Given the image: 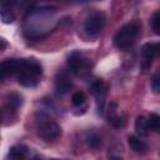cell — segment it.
I'll use <instances>...</instances> for the list:
<instances>
[{
  "instance_id": "cell-1",
  "label": "cell",
  "mask_w": 160,
  "mask_h": 160,
  "mask_svg": "<svg viewBox=\"0 0 160 160\" xmlns=\"http://www.w3.org/2000/svg\"><path fill=\"white\" fill-rule=\"evenodd\" d=\"M41 74H42V69L38 60L21 59L20 68L15 75H16L18 82L20 85L26 86V88H32V86L38 85Z\"/></svg>"
},
{
  "instance_id": "cell-2",
  "label": "cell",
  "mask_w": 160,
  "mask_h": 160,
  "mask_svg": "<svg viewBox=\"0 0 160 160\" xmlns=\"http://www.w3.org/2000/svg\"><path fill=\"white\" fill-rule=\"evenodd\" d=\"M140 29H141V24L139 21H131L129 24H125L115 34L114 45L118 49H128V48H130L135 42V40H136V38H138V35L140 32Z\"/></svg>"
},
{
  "instance_id": "cell-3",
  "label": "cell",
  "mask_w": 160,
  "mask_h": 160,
  "mask_svg": "<svg viewBox=\"0 0 160 160\" xmlns=\"http://www.w3.org/2000/svg\"><path fill=\"white\" fill-rule=\"evenodd\" d=\"M68 65L71 69V71L80 76L86 75L91 68V62L80 51H72L68 56Z\"/></svg>"
},
{
  "instance_id": "cell-4",
  "label": "cell",
  "mask_w": 160,
  "mask_h": 160,
  "mask_svg": "<svg viewBox=\"0 0 160 160\" xmlns=\"http://www.w3.org/2000/svg\"><path fill=\"white\" fill-rule=\"evenodd\" d=\"M38 134L45 140L56 139L58 136L61 135V128L54 121L42 119L38 121Z\"/></svg>"
},
{
  "instance_id": "cell-5",
  "label": "cell",
  "mask_w": 160,
  "mask_h": 160,
  "mask_svg": "<svg viewBox=\"0 0 160 160\" xmlns=\"http://www.w3.org/2000/svg\"><path fill=\"white\" fill-rule=\"evenodd\" d=\"M105 22H106V16L102 11H98V12H94L91 14L85 24H84V29L85 31L89 34V35H98L105 26Z\"/></svg>"
},
{
  "instance_id": "cell-6",
  "label": "cell",
  "mask_w": 160,
  "mask_h": 160,
  "mask_svg": "<svg viewBox=\"0 0 160 160\" xmlns=\"http://www.w3.org/2000/svg\"><path fill=\"white\" fill-rule=\"evenodd\" d=\"M89 90L96 99V105H98L99 112H102L104 104H105V96H106V85H105V82L101 79H95L90 84Z\"/></svg>"
},
{
  "instance_id": "cell-7",
  "label": "cell",
  "mask_w": 160,
  "mask_h": 160,
  "mask_svg": "<svg viewBox=\"0 0 160 160\" xmlns=\"http://www.w3.org/2000/svg\"><path fill=\"white\" fill-rule=\"evenodd\" d=\"M20 64H21V59H6V60H4L0 65L1 79L6 78L8 75L16 74L19 68H20Z\"/></svg>"
},
{
  "instance_id": "cell-8",
  "label": "cell",
  "mask_w": 160,
  "mask_h": 160,
  "mask_svg": "<svg viewBox=\"0 0 160 160\" xmlns=\"http://www.w3.org/2000/svg\"><path fill=\"white\" fill-rule=\"evenodd\" d=\"M55 86L59 94H65L71 88V79L66 71H60L55 79Z\"/></svg>"
},
{
  "instance_id": "cell-9",
  "label": "cell",
  "mask_w": 160,
  "mask_h": 160,
  "mask_svg": "<svg viewBox=\"0 0 160 160\" xmlns=\"http://www.w3.org/2000/svg\"><path fill=\"white\" fill-rule=\"evenodd\" d=\"M128 144L130 146V149L136 152V154H145L148 151V145L146 142H144L140 138L135 136V135H130L128 138Z\"/></svg>"
},
{
  "instance_id": "cell-10",
  "label": "cell",
  "mask_w": 160,
  "mask_h": 160,
  "mask_svg": "<svg viewBox=\"0 0 160 160\" xmlns=\"http://www.w3.org/2000/svg\"><path fill=\"white\" fill-rule=\"evenodd\" d=\"M26 155H28V148L25 145H15L9 151V156L11 160H24Z\"/></svg>"
},
{
  "instance_id": "cell-11",
  "label": "cell",
  "mask_w": 160,
  "mask_h": 160,
  "mask_svg": "<svg viewBox=\"0 0 160 160\" xmlns=\"http://www.w3.org/2000/svg\"><path fill=\"white\" fill-rule=\"evenodd\" d=\"M135 130L140 136H146L148 135L149 126H148V119L145 116L140 115V116L136 118V120H135Z\"/></svg>"
},
{
  "instance_id": "cell-12",
  "label": "cell",
  "mask_w": 160,
  "mask_h": 160,
  "mask_svg": "<svg viewBox=\"0 0 160 160\" xmlns=\"http://www.w3.org/2000/svg\"><path fill=\"white\" fill-rule=\"evenodd\" d=\"M1 11H0V16H1V21L4 24H11L15 20V14L6 8V2H1Z\"/></svg>"
},
{
  "instance_id": "cell-13",
  "label": "cell",
  "mask_w": 160,
  "mask_h": 160,
  "mask_svg": "<svg viewBox=\"0 0 160 160\" xmlns=\"http://www.w3.org/2000/svg\"><path fill=\"white\" fill-rule=\"evenodd\" d=\"M21 104H22V100H21V96L19 94L11 92V94L8 95V106L12 111L19 110V108L21 106Z\"/></svg>"
},
{
  "instance_id": "cell-14",
  "label": "cell",
  "mask_w": 160,
  "mask_h": 160,
  "mask_svg": "<svg viewBox=\"0 0 160 160\" xmlns=\"http://www.w3.org/2000/svg\"><path fill=\"white\" fill-rule=\"evenodd\" d=\"M148 126L149 130L154 132H160V115L150 114V116L148 118Z\"/></svg>"
},
{
  "instance_id": "cell-15",
  "label": "cell",
  "mask_w": 160,
  "mask_h": 160,
  "mask_svg": "<svg viewBox=\"0 0 160 160\" xmlns=\"http://www.w3.org/2000/svg\"><path fill=\"white\" fill-rule=\"evenodd\" d=\"M109 122H110L114 128H122V126L125 125V119H124L121 115L112 114V115H110V118H109Z\"/></svg>"
},
{
  "instance_id": "cell-16",
  "label": "cell",
  "mask_w": 160,
  "mask_h": 160,
  "mask_svg": "<svg viewBox=\"0 0 160 160\" xmlns=\"http://www.w3.org/2000/svg\"><path fill=\"white\" fill-rule=\"evenodd\" d=\"M85 140H86V142H88V145H89L90 148H96V146L100 144V139H99V136H98L95 132H92V131L88 132Z\"/></svg>"
},
{
  "instance_id": "cell-17",
  "label": "cell",
  "mask_w": 160,
  "mask_h": 160,
  "mask_svg": "<svg viewBox=\"0 0 160 160\" xmlns=\"http://www.w3.org/2000/svg\"><path fill=\"white\" fill-rule=\"evenodd\" d=\"M151 29L156 35H160V11L155 12L151 18Z\"/></svg>"
},
{
  "instance_id": "cell-18",
  "label": "cell",
  "mask_w": 160,
  "mask_h": 160,
  "mask_svg": "<svg viewBox=\"0 0 160 160\" xmlns=\"http://www.w3.org/2000/svg\"><path fill=\"white\" fill-rule=\"evenodd\" d=\"M151 90L154 94H160V71H158L151 80Z\"/></svg>"
},
{
  "instance_id": "cell-19",
  "label": "cell",
  "mask_w": 160,
  "mask_h": 160,
  "mask_svg": "<svg viewBox=\"0 0 160 160\" xmlns=\"http://www.w3.org/2000/svg\"><path fill=\"white\" fill-rule=\"evenodd\" d=\"M71 101H72V104H74L75 106H80V105L84 104V101H85V94H84L82 91L75 92V94L72 95V98H71Z\"/></svg>"
}]
</instances>
